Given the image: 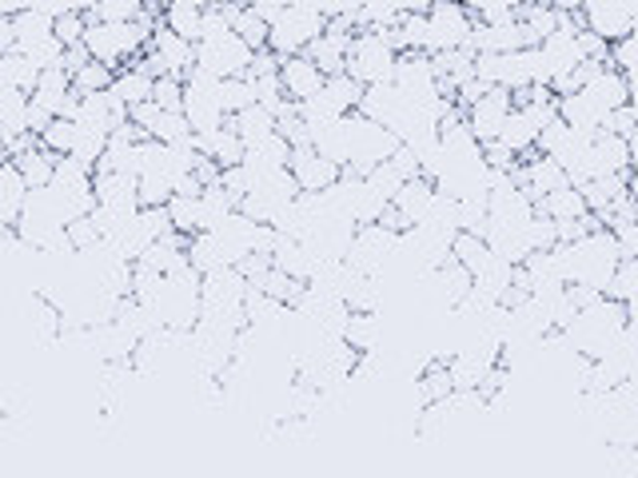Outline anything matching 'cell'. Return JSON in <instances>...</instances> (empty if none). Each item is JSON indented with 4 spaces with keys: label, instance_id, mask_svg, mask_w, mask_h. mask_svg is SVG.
<instances>
[{
    "label": "cell",
    "instance_id": "cell-4",
    "mask_svg": "<svg viewBox=\"0 0 638 478\" xmlns=\"http://www.w3.org/2000/svg\"><path fill=\"white\" fill-rule=\"evenodd\" d=\"M396 256H399L396 231L371 224V228H356V236H352V243L344 251V268L356 271V275H367V280H383L388 268L396 263Z\"/></svg>",
    "mask_w": 638,
    "mask_h": 478
},
{
    "label": "cell",
    "instance_id": "cell-19",
    "mask_svg": "<svg viewBox=\"0 0 638 478\" xmlns=\"http://www.w3.org/2000/svg\"><path fill=\"white\" fill-rule=\"evenodd\" d=\"M534 135H539V124L531 120V112H527V108H511V116L502 120V132L495 144H502L511 156H523V152L534 148Z\"/></svg>",
    "mask_w": 638,
    "mask_h": 478
},
{
    "label": "cell",
    "instance_id": "cell-24",
    "mask_svg": "<svg viewBox=\"0 0 638 478\" xmlns=\"http://www.w3.org/2000/svg\"><path fill=\"white\" fill-rule=\"evenodd\" d=\"M272 268L280 271V275H288V280L295 283H307L312 280V260H307V251L295 243V239H275V251H272Z\"/></svg>",
    "mask_w": 638,
    "mask_h": 478
},
{
    "label": "cell",
    "instance_id": "cell-33",
    "mask_svg": "<svg viewBox=\"0 0 638 478\" xmlns=\"http://www.w3.org/2000/svg\"><path fill=\"white\" fill-rule=\"evenodd\" d=\"M112 68H105V64H84L80 73H73L68 80H73V93L76 96H100V93H108L112 88Z\"/></svg>",
    "mask_w": 638,
    "mask_h": 478
},
{
    "label": "cell",
    "instance_id": "cell-40",
    "mask_svg": "<svg viewBox=\"0 0 638 478\" xmlns=\"http://www.w3.org/2000/svg\"><path fill=\"white\" fill-rule=\"evenodd\" d=\"M53 36L64 44V48H76V44H80V36H84V17H80V9H64L61 17L53 21Z\"/></svg>",
    "mask_w": 638,
    "mask_h": 478
},
{
    "label": "cell",
    "instance_id": "cell-29",
    "mask_svg": "<svg viewBox=\"0 0 638 478\" xmlns=\"http://www.w3.org/2000/svg\"><path fill=\"white\" fill-rule=\"evenodd\" d=\"M167 228L176 231L180 239H192L199 231V196H172L164 204Z\"/></svg>",
    "mask_w": 638,
    "mask_h": 478
},
{
    "label": "cell",
    "instance_id": "cell-32",
    "mask_svg": "<svg viewBox=\"0 0 638 478\" xmlns=\"http://www.w3.org/2000/svg\"><path fill=\"white\" fill-rule=\"evenodd\" d=\"M635 292H638V263L635 260H623L615 268V275H610V283L603 287V300L630 307V303H635Z\"/></svg>",
    "mask_w": 638,
    "mask_h": 478
},
{
    "label": "cell",
    "instance_id": "cell-13",
    "mask_svg": "<svg viewBox=\"0 0 638 478\" xmlns=\"http://www.w3.org/2000/svg\"><path fill=\"white\" fill-rule=\"evenodd\" d=\"M630 93H635V80H630V76L610 73V68H603V73L586 84V88H578V96H583L598 116H607V112H615V108L630 105Z\"/></svg>",
    "mask_w": 638,
    "mask_h": 478
},
{
    "label": "cell",
    "instance_id": "cell-35",
    "mask_svg": "<svg viewBox=\"0 0 638 478\" xmlns=\"http://www.w3.org/2000/svg\"><path fill=\"white\" fill-rule=\"evenodd\" d=\"M36 140H41V148L48 152V156L61 160V156H68V152H73L76 128H73V120H53V124H48L41 135H36Z\"/></svg>",
    "mask_w": 638,
    "mask_h": 478
},
{
    "label": "cell",
    "instance_id": "cell-21",
    "mask_svg": "<svg viewBox=\"0 0 638 478\" xmlns=\"http://www.w3.org/2000/svg\"><path fill=\"white\" fill-rule=\"evenodd\" d=\"M339 339L356 355H371L383 339V315H347Z\"/></svg>",
    "mask_w": 638,
    "mask_h": 478
},
{
    "label": "cell",
    "instance_id": "cell-11",
    "mask_svg": "<svg viewBox=\"0 0 638 478\" xmlns=\"http://www.w3.org/2000/svg\"><path fill=\"white\" fill-rule=\"evenodd\" d=\"M288 176L295 180V187H300L304 196H320V192H327V187L339 180V167L320 160L312 148H292V156H288Z\"/></svg>",
    "mask_w": 638,
    "mask_h": 478
},
{
    "label": "cell",
    "instance_id": "cell-1",
    "mask_svg": "<svg viewBox=\"0 0 638 478\" xmlns=\"http://www.w3.org/2000/svg\"><path fill=\"white\" fill-rule=\"evenodd\" d=\"M156 29H160L156 9L140 12L137 24H84L80 48L88 53L93 64H105V68L120 73V64L137 61L140 48H148V41H152Z\"/></svg>",
    "mask_w": 638,
    "mask_h": 478
},
{
    "label": "cell",
    "instance_id": "cell-28",
    "mask_svg": "<svg viewBox=\"0 0 638 478\" xmlns=\"http://www.w3.org/2000/svg\"><path fill=\"white\" fill-rule=\"evenodd\" d=\"M231 211H236V199H231L220 184H212L199 192V231H216Z\"/></svg>",
    "mask_w": 638,
    "mask_h": 478
},
{
    "label": "cell",
    "instance_id": "cell-22",
    "mask_svg": "<svg viewBox=\"0 0 638 478\" xmlns=\"http://www.w3.org/2000/svg\"><path fill=\"white\" fill-rule=\"evenodd\" d=\"M24 196H29V187L17 176V167L0 164V231H12V224H17V216L24 208Z\"/></svg>",
    "mask_w": 638,
    "mask_h": 478
},
{
    "label": "cell",
    "instance_id": "cell-8",
    "mask_svg": "<svg viewBox=\"0 0 638 478\" xmlns=\"http://www.w3.org/2000/svg\"><path fill=\"white\" fill-rule=\"evenodd\" d=\"M467 32H472V12L463 4H428V56L463 48Z\"/></svg>",
    "mask_w": 638,
    "mask_h": 478
},
{
    "label": "cell",
    "instance_id": "cell-41",
    "mask_svg": "<svg viewBox=\"0 0 638 478\" xmlns=\"http://www.w3.org/2000/svg\"><path fill=\"white\" fill-rule=\"evenodd\" d=\"M527 248L531 251H551L559 248V239H555V219H547V216H534L531 224H527Z\"/></svg>",
    "mask_w": 638,
    "mask_h": 478
},
{
    "label": "cell",
    "instance_id": "cell-10",
    "mask_svg": "<svg viewBox=\"0 0 638 478\" xmlns=\"http://www.w3.org/2000/svg\"><path fill=\"white\" fill-rule=\"evenodd\" d=\"M93 199H96V208L108 211V216L120 219V224H128V219L140 211L137 180L112 176V172H93Z\"/></svg>",
    "mask_w": 638,
    "mask_h": 478
},
{
    "label": "cell",
    "instance_id": "cell-23",
    "mask_svg": "<svg viewBox=\"0 0 638 478\" xmlns=\"http://www.w3.org/2000/svg\"><path fill=\"white\" fill-rule=\"evenodd\" d=\"M108 93H112L125 108L148 105V100H152V76L140 73L137 64H132V68H120V73L112 76V88H108Z\"/></svg>",
    "mask_w": 638,
    "mask_h": 478
},
{
    "label": "cell",
    "instance_id": "cell-12",
    "mask_svg": "<svg viewBox=\"0 0 638 478\" xmlns=\"http://www.w3.org/2000/svg\"><path fill=\"white\" fill-rule=\"evenodd\" d=\"M275 76H280L283 100H292V105H304V100H312V96L324 88V76H320V68H315V64L307 61L304 53L280 61Z\"/></svg>",
    "mask_w": 638,
    "mask_h": 478
},
{
    "label": "cell",
    "instance_id": "cell-18",
    "mask_svg": "<svg viewBox=\"0 0 638 478\" xmlns=\"http://www.w3.org/2000/svg\"><path fill=\"white\" fill-rule=\"evenodd\" d=\"M224 128H231V132L240 135V144L248 148V144H260V140H268V135L275 132V116L268 112V108L251 105V108H244V112L228 116Z\"/></svg>",
    "mask_w": 638,
    "mask_h": 478
},
{
    "label": "cell",
    "instance_id": "cell-25",
    "mask_svg": "<svg viewBox=\"0 0 638 478\" xmlns=\"http://www.w3.org/2000/svg\"><path fill=\"white\" fill-rule=\"evenodd\" d=\"M12 167H17V176L24 180V187H48V180H53V167H56V156H48L44 148H29V152H21V156L9 160Z\"/></svg>",
    "mask_w": 638,
    "mask_h": 478
},
{
    "label": "cell",
    "instance_id": "cell-39",
    "mask_svg": "<svg viewBox=\"0 0 638 478\" xmlns=\"http://www.w3.org/2000/svg\"><path fill=\"white\" fill-rule=\"evenodd\" d=\"M152 105H156L160 112H180V105H184V84H180V76H160V80H152Z\"/></svg>",
    "mask_w": 638,
    "mask_h": 478
},
{
    "label": "cell",
    "instance_id": "cell-26",
    "mask_svg": "<svg viewBox=\"0 0 638 478\" xmlns=\"http://www.w3.org/2000/svg\"><path fill=\"white\" fill-rule=\"evenodd\" d=\"M534 216H547L555 219V224H563V219H583L586 204L583 196H578V187H559V192H551V196H543L534 204Z\"/></svg>",
    "mask_w": 638,
    "mask_h": 478
},
{
    "label": "cell",
    "instance_id": "cell-6",
    "mask_svg": "<svg viewBox=\"0 0 638 478\" xmlns=\"http://www.w3.org/2000/svg\"><path fill=\"white\" fill-rule=\"evenodd\" d=\"M575 12H578V29L598 36L603 44L635 36L638 4H630V0H586V4H578Z\"/></svg>",
    "mask_w": 638,
    "mask_h": 478
},
{
    "label": "cell",
    "instance_id": "cell-36",
    "mask_svg": "<svg viewBox=\"0 0 638 478\" xmlns=\"http://www.w3.org/2000/svg\"><path fill=\"white\" fill-rule=\"evenodd\" d=\"M188 124H184V116L180 112H160L156 120H152V128H148V140L152 144H180V140H188Z\"/></svg>",
    "mask_w": 638,
    "mask_h": 478
},
{
    "label": "cell",
    "instance_id": "cell-37",
    "mask_svg": "<svg viewBox=\"0 0 638 478\" xmlns=\"http://www.w3.org/2000/svg\"><path fill=\"white\" fill-rule=\"evenodd\" d=\"M364 184L371 187V192H376V196L383 199V204H391V199H396V192H399L403 184H408V180L399 176V172H396L391 164H376V167H371V172L364 176Z\"/></svg>",
    "mask_w": 638,
    "mask_h": 478
},
{
    "label": "cell",
    "instance_id": "cell-43",
    "mask_svg": "<svg viewBox=\"0 0 638 478\" xmlns=\"http://www.w3.org/2000/svg\"><path fill=\"white\" fill-rule=\"evenodd\" d=\"M12 12H0V56H9L17 48V36H12Z\"/></svg>",
    "mask_w": 638,
    "mask_h": 478
},
{
    "label": "cell",
    "instance_id": "cell-9",
    "mask_svg": "<svg viewBox=\"0 0 638 478\" xmlns=\"http://www.w3.org/2000/svg\"><path fill=\"white\" fill-rule=\"evenodd\" d=\"M511 116V93H502V88H491L487 96H479L467 112H463V124L472 132L475 144H495L502 132V120Z\"/></svg>",
    "mask_w": 638,
    "mask_h": 478
},
{
    "label": "cell",
    "instance_id": "cell-20",
    "mask_svg": "<svg viewBox=\"0 0 638 478\" xmlns=\"http://www.w3.org/2000/svg\"><path fill=\"white\" fill-rule=\"evenodd\" d=\"M199 17H204V4H196V0H176V4H167V9L160 12V24H164L172 36H180V41L196 44Z\"/></svg>",
    "mask_w": 638,
    "mask_h": 478
},
{
    "label": "cell",
    "instance_id": "cell-31",
    "mask_svg": "<svg viewBox=\"0 0 638 478\" xmlns=\"http://www.w3.org/2000/svg\"><path fill=\"white\" fill-rule=\"evenodd\" d=\"M12 53L21 56V61H29L36 73H53V68H61V61H64V44L56 41V36H44V41L21 44V48H12Z\"/></svg>",
    "mask_w": 638,
    "mask_h": 478
},
{
    "label": "cell",
    "instance_id": "cell-14",
    "mask_svg": "<svg viewBox=\"0 0 638 478\" xmlns=\"http://www.w3.org/2000/svg\"><path fill=\"white\" fill-rule=\"evenodd\" d=\"M591 152H595V180L598 176H623V172H630V164H635V144L623 140V135L595 132Z\"/></svg>",
    "mask_w": 638,
    "mask_h": 478
},
{
    "label": "cell",
    "instance_id": "cell-38",
    "mask_svg": "<svg viewBox=\"0 0 638 478\" xmlns=\"http://www.w3.org/2000/svg\"><path fill=\"white\" fill-rule=\"evenodd\" d=\"M231 32H236L244 44H248L251 53H263V48H268V24L256 21V17H251V9H240V17H236Z\"/></svg>",
    "mask_w": 638,
    "mask_h": 478
},
{
    "label": "cell",
    "instance_id": "cell-17",
    "mask_svg": "<svg viewBox=\"0 0 638 478\" xmlns=\"http://www.w3.org/2000/svg\"><path fill=\"white\" fill-rule=\"evenodd\" d=\"M431 199H435V184H431V180H423V176H415V180H408V184L399 187L396 199H391V208L399 211V219H403L408 228H415L419 219L428 216Z\"/></svg>",
    "mask_w": 638,
    "mask_h": 478
},
{
    "label": "cell",
    "instance_id": "cell-2",
    "mask_svg": "<svg viewBox=\"0 0 638 478\" xmlns=\"http://www.w3.org/2000/svg\"><path fill=\"white\" fill-rule=\"evenodd\" d=\"M559 263H563V283L571 287H591V292L603 295V287L610 283L618 268V251L610 231H591L578 243H559L555 248Z\"/></svg>",
    "mask_w": 638,
    "mask_h": 478
},
{
    "label": "cell",
    "instance_id": "cell-3",
    "mask_svg": "<svg viewBox=\"0 0 638 478\" xmlns=\"http://www.w3.org/2000/svg\"><path fill=\"white\" fill-rule=\"evenodd\" d=\"M327 21L320 4H283L280 21L268 29V53L288 61V56H300L315 36H324Z\"/></svg>",
    "mask_w": 638,
    "mask_h": 478
},
{
    "label": "cell",
    "instance_id": "cell-34",
    "mask_svg": "<svg viewBox=\"0 0 638 478\" xmlns=\"http://www.w3.org/2000/svg\"><path fill=\"white\" fill-rule=\"evenodd\" d=\"M216 105H220L224 120L236 112H244V108L256 105V96H251V84L248 80H220V88H216Z\"/></svg>",
    "mask_w": 638,
    "mask_h": 478
},
{
    "label": "cell",
    "instance_id": "cell-27",
    "mask_svg": "<svg viewBox=\"0 0 638 478\" xmlns=\"http://www.w3.org/2000/svg\"><path fill=\"white\" fill-rule=\"evenodd\" d=\"M315 96H320V100H324V105L332 108L335 116H347V112H356V108H359V96H364V88L339 73V76H327L324 88H320Z\"/></svg>",
    "mask_w": 638,
    "mask_h": 478
},
{
    "label": "cell",
    "instance_id": "cell-42",
    "mask_svg": "<svg viewBox=\"0 0 638 478\" xmlns=\"http://www.w3.org/2000/svg\"><path fill=\"white\" fill-rule=\"evenodd\" d=\"M598 132L623 135V140H630V144H635V105H623V108H615V112L603 116Z\"/></svg>",
    "mask_w": 638,
    "mask_h": 478
},
{
    "label": "cell",
    "instance_id": "cell-5",
    "mask_svg": "<svg viewBox=\"0 0 638 478\" xmlns=\"http://www.w3.org/2000/svg\"><path fill=\"white\" fill-rule=\"evenodd\" d=\"M396 61L399 56L379 41L376 32H356V36H352V48H347V56H344V76L347 80H356L359 88L391 84Z\"/></svg>",
    "mask_w": 638,
    "mask_h": 478
},
{
    "label": "cell",
    "instance_id": "cell-7",
    "mask_svg": "<svg viewBox=\"0 0 638 478\" xmlns=\"http://www.w3.org/2000/svg\"><path fill=\"white\" fill-rule=\"evenodd\" d=\"M192 64L204 68L208 76H216V80H240L251 64V48L236 32H228L220 41H199L192 48Z\"/></svg>",
    "mask_w": 638,
    "mask_h": 478
},
{
    "label": "cell",
    "instance_id": "cell-30",
    "mask_svg": "<svg viewBox=\"0 0 638 478\" xmlns=\"http://www.w3.org/2000/svg\"><path fill=\"white\" fill-rule=\"evenodd\" d=\"M451 260L459 263V268H467L472 275H479V271L491 263V248H487L479 236H467V231H459V236L451 239Z\"/></svg>",
    "mask_w": 638,
    "mask_h": 478
},
{
    "label": "cell",
    "instance_id": "cell-16",
    "mask_svg": "<svg viewBox=\"0 0 638 478\" xmlns=\"http://www.w3.org/2000/svg\"><path fill=\"white\" fill-rule=\"evenodd\" d=\"M192 144H196V156L199 160H212V164L220 167H236L244 160V144L240 135L231 132V128H220V132L212 135H192Z\"/></svg>",
    "mask_w": 638,
    "mask_h": 478
},
{
    "label": "cell",
    "instance_id": "cell-15",
    "mask_svg": "<svg viewBox=\"0 0 638 478\" xmlns=\"http://www.w3.org/2000/svg\"><path fill=\"white\" fill-rule=\"evenodd\" d=\"M192 48H196V44L172 36L164 24H160V29L152 32V41H148V53L156 56L160 73H164V76H184V73H188V68H192Z\"/></svg>",
    "mask_w": 638,
    "mask_h": 478
}]
</instances>
